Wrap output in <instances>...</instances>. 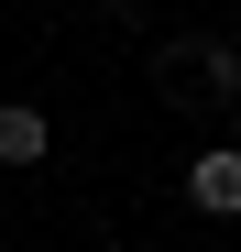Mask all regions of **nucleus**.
Returning a JSON list of instances; mask_svg holds the SVG:
<instances>
[{"label":"nucleus","mask_w":241,"mask_h":252,"mask_svg":"<svg viewBox=\"0 0 241 252\" xmlns=\"http://www.w3.org/2000/svg\"><path fill=\"white\" fill-rule=\"evenodd\" d=\"M186 197L209 208V220H241V143H219V154H197V164H186Z\"/></svg>","instance_id":"f03ea898"},{"label":"nucleus","mask_w":241,"mask_h":252,"mask_svg":"<svg viewBox=\"0 0 241 252\" xmlns=\"http://www.w3.org/2000/svg\"><path fill=\"white\" fill-rule=\"evenodd\" d=\"M165 88H176V99H230V88H241V55H230V44H176V55H165Z\"/></svg>","instance_id":"f257e3e1"},{"label":"nucleus","mask_w":241,"mask_h":252,"mask_svg":"<svg viewBox=\"0 0 241 252\" xmlns=\"http://www.w3.org/2000/svg\"><path fill=\"white\" fill-rule=\"evenodd\" d=\"M44 110H33V99H0V164H44Z\"/></svg>","instance_id":"7ed1b4c3"}]
</instances>
